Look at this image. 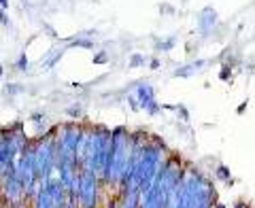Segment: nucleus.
I'll use <instances>...</instances> for the list:
<instances>
[{
    "label": "nucleus",
    "instance_id": "obj_2",
    "mask_svg": "<svg viewBox=\"0 0 255 208\" xmlns=\"http://www.w3.org/2000/svg\"><path fill=\"white\" fill-rule=\"evenodd\" d=\"M140 62H142L140 55H134V58H132V66H136V64H140Z\"/></svg>",
    "mask_w": 255,
    "mask_h": 208
},
{
    "label": "nucleus",
    "instance_id": "obj_4",
    "mask_svg": "<svg viewBox=\"0 0 255 208\" xmlns=\"http://www.w3.org/2000/svg\"><path fill=\"white\" fill-rule=\"evenodd\" d=\"M0 4H2V9H6V0H0Z\"/></svg>",
    "mask_w": 255,
    "mask_h": 208
},
{
    "label": "nucleus",
    "instance_id": "obj_3",
    "mask_svg": "<svg viewBox=\"0 0 255 208\" xmlns=\"http://www.w3.org/2000/svg\"><path fill=\"white\" fill-rule=\"evenodd\" d=\"M26 64H28V60L21 55V60H19V68H21V66H26Z\"/></svg>",
    "mask_w": 255,
    "mask_h": 208
},
{
    "label": "nucleus",
    "instance_id": "obj_1",
    "mask_svg": "<svg viewBox=\"0 0 255 208\" xmlns=\"http://www.w3.org/2000/svg\"><path fill=\"white\" fill-rule=\"evenodd\" d=\"M215 21H217V13H215L213 9H204L202 15H200V28L206 30L209 26H213Z\"/></svg>",
    "mask_w": 255,
    "mask_h": 208
}]
</instances>
